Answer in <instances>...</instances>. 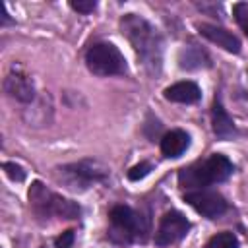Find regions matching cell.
I'll list each match as a JSON object with an SVG mask.
<instances>
[{
    "instance_id": "1",
    "label": "cell",
    "mask_w": 248,
    "mask_h": 248,
    "mask_svg": "<svg viewBox=\"0 0 248 248\" xmlns=\"http://www.w3.org/2000/svg\"><path fill=\"white\" fill-rule=\"evenodd\" d=\"M120 29L136 50L140 62L149 74H159L163 66L165 41L155 25L138 14H126L120 19Z\"/></svg>"
},
{
    "instance_id": "2",
    "label": "cell",
    "mask_w": 248,
    "mask_h": 248,
    "mask_svg": "<svg viewBox=\"0 0 248 248\" xmlns=\"http://www.w3.org/2000/svg\"><path fill=\"white\" fill-rule=\"evenodd\" d=\"M234 170L229 157L221 153H211L209 157L196 161L178 170V184L184 190H200L211 184L225 182Z\"/></svg>"
},
{
    "instance_id": "3",
    "label": "cell",
    "mask_w": 248,
    "mask_h": 248,
    "mask_svg": "<svg viewBox=\"0 0 248 248\" xmlns=\"http://www.w3.org/2000/svg\"><path fill=\"white\" fill-rule=\"evenodd\" d=\"M110 227H108V238L114 244H134V242H145L149 232V219L136 211L130 205L118 203L110 209Z\"/></svg>"
},
{
    "instance_id": "4",
    "label": "cell",
    "mask_w": 248,
    "mask_h": 248,
    "mask_svg": "<svg viewBox=\"0 0 248 248\" xmlns=\"http://www.w3.org/2000/svg\"><path fill=\"white\" fill-rule=\"evenodd\" d=\"M29 203L35 215L41 219H78L81 215V207L76 202L62 198L39 180H35L29 188Z\"/></svg>"
},
{
    "instance_id": "5",
    "label": "cell",
    "mask_w": 248,
    "mask_h": 248,
    "mask_svg": "<svg viewBox=\"0 0 248 248\" xmlns=\"http://www.w3.org/2000/svg\"><path fill=\"white\" fill-rule=\"evenodd\" d=\"M108 176V169L95 159H81L56 169V178L72 192H85Z\"/></svg>"
},
{
    "instance_id": "6",
    "label": "cell",
    "mask_w": 248,
    "mask_h": 248,
    "mask_svg": "<svg viewBox=\"0 0 248 248\" xmlns=\"http://www.w3.org/2000/svg\"><path fill=\"white\" fill-rule=\"evenodd\" d=\"M85 66L91 74L107 78V76H122L128 72V64L124 54L112 43H95L85 52Z\"/></svg>"
},
{
    "instance_id": "7",
    "label": "cell",
    "mask_w": 248,
    "mask_h": 248,
    "mask_svg": "<svg viewBox=\"0 0 248 248\" xmlns=\"http://www.w3.org/2000/svg\"><path fill=\"white\" fill-rule=\"evenodd\" d=\"M188 231H190V221L186 219V215L176 209H170L159 221V227L155 231V244L159 248L170 246V244L182 240Z\"/></svg>"
},
{
    "instance_id": "8",
    "label": "cell",
    "mask_w": 248,
    "mask_h": 248,
    "mask_svg": "<svg viewBox=\"0 0 248 248\" xmlns=\"http://www.w3.org/2000/svg\"><path fill=\"white\" fill-rule=\"evenodd\" d=\"M184 202L188 205H192L200 215L207 217V219H217L227 211V200L215 192V190H207V188H200V190H188L184 194Z\"/></svg>"
},
{
    "instance_id": "9",
    "label": "cell",
    "mask_w": 248,
    "mask_h": 248,
    "mask_svg": "<svg viewBox=\"0 0 248 248\" xmlns=\"http://www.w3.org/2000/svg\"><path fill=\"white\" fill-rule=\"evenodd\" d=\"M4 89L10 97H14L19 103H31L35 99V85H33L31 78L16 68H12V72L6 76Z\"/></svg>"
},
{
    "instance_id": "10",
    "label": "cell",
    "mask_w": 248,
    "mask_h": 248,
    "mask_svg": "<svg viewBox=\"0 0 248 248\" xmlns=\"http://www.w3.org/2000/svg\"><path fill=\"white\" fill-rule=\"evenodd\" d=\"M198 31L202 37H205L207 41L215 43L217 46L225 48L227 52H232V54H238L240 52V41L236 35H232L231 31H227L225 27H219L215 23H200L198 25Z\"/></svg>"
},
{
    "instance_id": "11",
    "label": "cell",
    "mask_w": 248,
    "mask_h": 248,
    "mask_svg": "<svg viewBox=\"0 0 248 248\" xmlns=\"http://www.w3.org/2000/svg\"><path fill=\"white\" fill-rule=\"evenodd\" d=\"M211 126H213V134L219 140H231L236 136V126L229 116V112L225 110L219 97H215L211 105Z\"/></svg>"
},
{
    "instance_id": "12",
    "label": "cell",
    "mask_w": 248,
    "mask_h": 248,
    "mask_svg": "<svg viewBox=\"0 0 248 248\" xmlns=\"http://www.w3.org/2000/svg\"><path fill=\"white\" fill-rule=\"evenodd\" d=\"M163 97L170 103H182V105H194L202 99V89L194 81H178L169 85L163 91Z\"/></svg>"
},
{
    "instance_id": "13",
    "label": "cell",
    "mask_w": 248,
    "mask_h": 248,
    "mask_svg": "<svg viewBox=\"0 0 248 248\" xmlns=\"http://www.w3.org/2000/svg\"><path fill=\"white\" fill-rule=\"evenodd\" d=\"M188 147H190V134L180 130V128H174V130L167 132L161 140V153L169 159L180 157Z\"/></svg>"
},
{
    "instance_id": "14",
    "label": "cell",
    "mask_w": 248,
    "mask_h": 248,
    "mask_svg": "<svg viewBox=\"0 0 248 248\" xmlns=\"http://www.w3.org/2000/svg\"><path fill=\"white\" fill-rule=\"evenodd\" d=\"M178 66L182 70H200V68H209L211 60H209L205 50H202L200 46L190 45V46H184L178 52Z\"/></svg>"
},
{
    "instance_id": "15",
    "label": "cell",
    "mask_w": 248,
    "mask_h": 248,
    "mask_svg": "<svg viewBox=\"0 0 248 248\" xmlns=\"http://www.w3.org/2000/svg\"><path fill=\"white\" fill-rule=\"evenodd\" d=\"M205 248H238V238L229 231L217 232L215 236H211L207 240Z\"/></svg>"
},
{
    "instance_id": "16",
    "label": "cell",
    "mask_w": 248,
    "mask_h": 248,
    "mask_svg": "<svg viewBox=\"0 0 248 248\" xmlns=\"http://www.w3.org/2000/svg\"><path fill=\"white\" fill-rule=\"evenodd\" d=\"M232 16H234L236 23L240 25V29L248 37V2H236L232 6Z\"/></svg>"
},
{
    "instance_id": "17",
    "label": "cell",
    "mask_w": 248,
    "mask_h": 248,
    "mask_svg": "<svg viewBox=\"0 0 248 248\" xmlns=\"http://www.w3.org/2000/svg\"><path fill=\"white\" fill-rule=\"evenodd\" d=\"M2 169H4V172H6V176H8L10 180H14V182H23V180H25V170H23L21 165L8 161V163L2 165Z\"/></svg>"
},
{
    "instance_id": "18",
    "label": "cell",
    "mask_w": 248,
    "mask_h": 248,
    "mask_svg": "<svg viewBox=\"0 0 248 248\" xmlns=\"http://www.w3.org/2000/svg\"><path fill=\"white\" fill-rule=\"evenodd\" d=\"M151 170H153V165H151V163H147V161H143V163H140V165H136V167H132V169L128 170V178L136 182V180L145 178Z\"/></svg>"
},
{
    "instance_id": "19",
    "label": "cell",
    "mask_w": 248,
    "mask_h": 248,
    "mask_svg": "<svg viewBox=\"0 0 248 248\" xmlns=\"http://www.w3.org/2000/svg\"><path fill=\"white\" fill-rule=\"evenodd\" d=\"M74 240H76V232L72 229H68V231H64L62 234H58L54 238V246L56 248H72L74 246Z\"/></svg>"
},
{
    "instance_id": "20",
    "label": "cell",
    "mask_w": 248,
    "mask_h": 248,
    "mask_svg": "<svg viewBox=\"0 0 248 248\" xmlns=\"http://www.w3.org/2000/svg\"><path fill=\"white\" fill-rule=\"evenodd\" d=\"M70 8L72 10H76V12H79V14H91L95 8H97V2L95 0H72L70 2Z\"/></svg>"
},
{
    "instance_id": "21",
    "label": "cell",
    "mask_w": 248,
    "mask_h": 248,
    "mask_svg": "<svg viewBox=\"0 0 248 248\" xmlns=\"http://www.w3.org/2000/svg\"><path fill=\"white\" fill-rule=\"evenodd\" d=\"M12 19L8 17V12H6V6H2V23H10Z\"/></svg>"
}]
</instances>
